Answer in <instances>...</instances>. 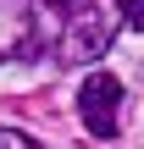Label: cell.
<instances>
[{
  "label": "cell",
  "instance_id": "obj_1",
  "mask_svg": "<svg viewBox=\"0 0 144 149\" xmlns=\"http://www.w3.org/2000/svg\"><path fill=\"white\" fill-rule=\"evenodd\" d=\"M67 11V28H61V61L67 66H89V61H100L111 44H117V11L111 6H100V0H72V6H61Z\"/></svg>",
  "mask_w": 144,
  "mask_h": 149
},
{
  "label": "cell",
  "instance_id": "obj_2",
  "mask_svg": "<svg viewBox=\"0 0 144 149\" xmlns=\"http://www.w3.org/2000/svg\"><path fill=\"white\" fill-rule=\"evenodd\" d=\"M78 116L89 127V138H117V116H122V77L111 72H89L78 83Z\"/></svg>",
  "mask_w": 144,
  "mask_h": 149
},
{
  "label": "cell",
  "instance_id": "obj_3",
  "mask_svg": "<svg viewBox=\"0 0 144 149\" xmlns=\"http://www.w3.org/2000/svg\"><path fill=\"white\" fill-rule=\"evenodd\" d=\"M0 149H44V144H33V138L17 133V127H0Z\"/></svg>",
  "mask_w": 144,
  "mask_h": 149
},
{
  "label": "cell",
  "instance_id": "obj_4",
  "mask_svg": "<svg viewBox=\"0 0 144 149\" xmlns=\"http://www.w3.org/2000/svg\"><path fill=\"white\" fill-rule=\"evenodd\" d=\"M122 22L128 28H144V0H122Z\"/></svg>",
  "mask_w": 144,
  "mask_h": 149
}]
</instances>
